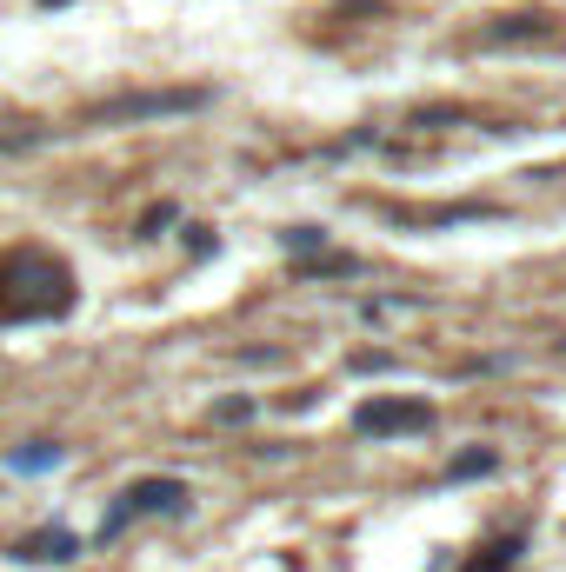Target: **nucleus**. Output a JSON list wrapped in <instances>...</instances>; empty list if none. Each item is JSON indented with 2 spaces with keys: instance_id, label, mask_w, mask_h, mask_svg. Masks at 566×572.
Returning <instances> with one entry per match:
<instances>
[{
  "instance_id": "obj_5",
  "label": "nucleus",
  "mask_w": 566,
  "mask_h": 572,
  "mask_svg": "<svg viewBox=\"0 0 566 572\" xmlns=\"http://www.w3.org/2000/svg\"><path fill=\"white\" fill-rule=\"evenodd\" d=\"M21 559H73V539L67 533H41V539L21 546Z\"/></svg>"
},
{
  "instance_id": "obj_2",
  "label": "nucleus",
  "mask_w": 566,
  "mask_h": 572,
  "mask_svg": "<svg viewBox=\"0 0 566 572\" xmlns=\"http://www.w3.org/2000/svg\"><path fill=\"white\" fill-rule=\"evenodd\" d=\"M427 427V406L420 399H367L360 406V433H420Z\"/></svg>"
},
{
  "instance_id": "obj_1",
  "label": "nucleus",
  "mask_w": 566,
  "mask_h": 572,
  "mask_svg": "<svg viewBox=\"0 0 566 572\" xmlns=\"http://www.w3.org/2000/svg\"><path fill=\"white\" fill-rule=\"evenodd\" d=\"M181 506H187V486H181V479H140L134 493L120 500V513L107 520V533H120L134 513H181Z\"/></svg>"
},
{
  "instance_id": "obj_6",
  "label": "nucleus",
  "mask_w": 566,
  "mask_h": 572,
  "mask_svg": "<svg viewBox=\"0 0 566 572\" xmlns=\"http://www.w3.org/2000/svg\"><path fill=\"white\" fill-rule=\"evenodd\" d=\"M14 466H21V472H41V466H60V446H34V453L21 446V453H14Z\"/></svg>"
},
{
  "instance_id": "obj_7",
  "label": "nucleus",
  "mask_w": 566,
  "mask_h": 572,
  "mask_svg": "<svg viewBox=\"0 0 566 572\" xmlns=\"http://www.w3.org/2000/svg\"><path fill=\"white\" fill-rule=\"evenodd\" d=\"M494 466V453H460L453 459V479H473V472H487Z\"/></svg>"
},
{
  "instance_id": "obj_3",
  "label": "nucleus",
  "mask_w": 566,
  "mask_h": 572,
  "mask_svg": "<svg viewBox=\"0 0 566 572\" xmlns=\"http://www.w3.org/2000/svg\"><path fill=\"white\" fill-rule=\"evenodd\" d=\"M187 107H200V94H134V101L101 107L94 120H147V114H187Z\"/></svg>"
},
{
  "instance_id": "obj_8",
  "label": "nucleus",
  "mask_w": 566,
  "mask_h": 572,
  "mask_svg": "<svg viewBox=\"0 0 566 572\" xmlns=\"http://www.w3.org/2000/svg\"><path fill=\"white\" fill-rule=\"evenodd\" d=\"M287 247H300V254H313V247H320V233H313V226H293V233H287Z\"/></svg>"
},
{
  "instance_id": "obj_4",
  "label": "nucleus",
  "mask_w": 566,
  "mask_h": 572,
  "mask_svg": "<svg viewBox=\"0 0 566 572\" xmlns=\"http://www.w3.org/2000/svg\"><path fill=\"white\" fill-rule=\"evenodd\" d=\"M546 21H553V14H507L500 27L480 34V47H520V40H540V34H546ZM546 40H559V34H546Z\"/></svg>"
},
{
  "instance_id": "obj_9",
  "label": "nucleus",
  "mask_w": 566,
  "mask_h": 572,
  "mask_svg": "<svg viewBox=\"0 0 566 572\" xmlns=\"http://www.w3.org/2000/svg\"><path fill=\"white\" fill-rule=\"evenodd\" d=\"M47 8H60V0H47Z\"/></svg>"
}]
</instances>
